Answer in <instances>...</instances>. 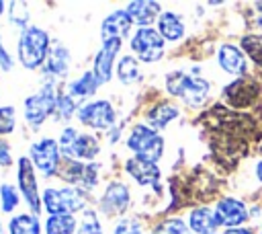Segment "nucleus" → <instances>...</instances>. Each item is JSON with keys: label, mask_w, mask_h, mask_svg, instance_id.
<instances>
[{"label": "nucleus", "mask_w": 262, "mask_h": 234, "mask_svg": "<svg viewBox=\"0 0 262 234\" xmlns=\"http://www.w3.org/2000/svg\"><path fill=\"white\" fill-rule=\"evenodd\" d=\"M178 109L174 107V105H170V103H158V105H154V107H149L147 111H145V119H147V125L151 127V129H164L172 119H176L178 117Z\"/></svg>", "instance_id": "6ab92c4d"}, {"label": "nucleus", "mask_w": 262, "mask_h": 234, "mask_svg": "<svg viewBox=\"0 0 262 234\" xmlns=\"http://www.w3.org/2000/svg\"><path fill=\"white\" fill-rule=\"evenodd\" d=\"M78 121L90 129H100V131H111L115 127L117 121V111L113 107L111 101L106 99H96V101H88L84 103L78 113H76Z\"/></svg>", "instance_id": "0eeeda50"}, {"label": "nucleus", "mask_w": 262, "mask_h": 234, "mask_svg": "<svg viewBox=\"0 0 262 234\" xmlns=\"http://www.w3.org/2000/svg\"><path fill=\"white\" fill-rule=\"evenodd\" d=\"M154 234H190V228H188L182 220L170 218V220L160 222V224L154 228Z\"/></svg>", "instance_id": "473e14b6"}, {"label": "nucleus", "mask_w": 262, "mask_h": 234, "mask_svg": "<svg viewBox=\"0 0 262 234\" xmlns=\"http://www.w3.org/2000/svg\"><path fill=\"white\" fill-rule=\"evenodd\" d=\"M125 10L133 18V23L139 27H149L162 14V6L158 2H151V0H133L127 4Z\"/></svg>", "instance_id": "f3484780"}, {"label": "nucleus", "mask_w": 262, "mask_h": 234, "mask_svg": "<svg viewBox=\"0 0 262 234\" xmlns=\"http://www.w3.org/2000/svg\"><path fill=\"white\" fill-rule=\"evenodd\" d=\"M4 12H8V10H6V2H2V0H0V16H2Z\"/></svg>", "instance_id": "a19ab883"}, {"label": "nucleus", "mask_w": 262, "mask_h": 234, "mask_svg": "<svg viewBox=\"0 0 262 234\" xmlns=\"http://www.w3.org/2000/svg\"><path fill=\"white\" fill-rule=\"evenodd\" d=\"M121 47H123V39H111V41H104L100 45V49L96 51L94 62H92V72H94V76H96L100 86L106 84L113 78L115 60H117Z\"/></svg>", "instance_id": "9b49d317"}, {"label": "nucleus", "mask_w": 262, "mask_h": 234, "mask_svg": "<svg viewBox=\"0 0 262 234\" xmlns=\"http://www.w3.org/2000/svg\"><path fill=\"white\" fill-rule=\"evenodd\" d=\"M8 234H41V222L35 213H16L8 222Z\"/></svg>", "instance_id": "393cba45"}, {"label": "nucleus", "mask_w": 262, "mask_h": 234, "mask_svg": "<svg viewBox=\"0 0 262 234\" xmlns=\"http://www.w3.org/2000/svg\"><path fill=\"white\" fill-rule=\"evenodd\" d=\"M45 234H76L78 220L70 213L63 216H47L45 220Z\"/></svg>", "instance_id": "bb28decb"}, {"label": "nucleus", "mask_w": 262, "mask_h": 234, "mask_svg": "<svg viewBox=\"0 0 262 234\" xmlns=\"http://www.w3.org/2000/svg\"><path fill=\"white\" fill-rule=\"evenodd\" d=\"M14 127H16V113H14V107H10V105L0 107V135L12 133Z\"/></svg>", "instance_id": "f704fd0d"}, {"label": "nucleus", "mask_w": 262, "mask_h": 234, "mask_svg": "<svg viewBox=\"0 0 262 234\" xmlns=\"http://www.w3.org/2000/svg\"><path fill=\"white\" fill-rule=\"evenodd\" d=\"M242 47L248 51V55L258 64L262 66V37L260 35H248L242 39Z\"/></svg>", "instance_id": "72a5a7b5"}, {"label": "nucleus", "mask_w": 262, "mask_h": 234, "mask_svg": "<svg viewBox=\"0 0 262 234\" xmlns=\"http://www.w3.org/2000/svg\"><path fill=\"white\" fill-rule=\"evenodd\" d=\"M254 23L262 29V2H256L254 4Z\"/></svg>", "instance_id": "58836bf2"}, {"label": "nucleus", "mask_w": 262, "mask_h": 234, "mask_svg": "<svg viewBox=\"0 0 262 234\" xmlns=\"http://www.w3.org/2000/svg\"><path fill=\"white\" fill-rule=\"evenodd\" d=\"M127 148L133 152V156H141L158 164V160L164 154V138L149 125L137 123L131 127L127 135Z\"/></svg>", "instance_id": "39448f33"}, {"label": "nucleus", "mask_w": 262, "mask_h": 234, "mask_svg": "<svg viewBox=\"0 0 262 234\" xmlns=\"http://www.w3.org/2000/svg\"><path fill=\"white\" fill-rule=\"evenodd\" d=\"M55 107H57L55 84H53V80L47 78L35 94L25 99V107H23L25 121L29 123V127L39 129L49 115H55Z\"/></svg>", "instance_id": "7ed1b4c3"}, {"label": "nucleus", "mask_w": 262, "mask_h": 234, "mask_svg": "<svg viewBox=\"0 0 262 234\" xmlns=\"http://www.w3.org/2000/svg\"><path fill=\"white\" fill-rule=\"evenodd\" d=\"M18 193L20 191L14 185L2 183L0 185V209L6 211V213L14 211V207H18V203H20V195Z\"/></svg>", "instance_id": "c756f323"}, {"label": "nucleus", "mask_w": 262, "mask_h": 234, "mask_svg": "<svg viewBox=\"0 0 262 234\" xmlns=\"http://www.w3.org/2000/svg\"><path fill=\"white\" fill-rule=\"evenodd\" d=\"M29 158L33 166L43 174V177H57V168L61 162V150L57 140L53 138H41L31 144L29 148Z\"/></svg>", "instance_id": "6e6552de"}, {"label": "nucleus", "mask_w": 262, "mask_h": 234, "mask_svg": "<svg viewBox=\"0 0 262 234\" xmlns=\"http://www.w3.org/2000/svg\"><path fill=\"white\" fill-rule=\"evenodd\" d=\"M16 187H18L23 199L27 201L31 213L39 216L41 209H43V203H41V193H39V187H37L35 166H33L29 156H20L16 160Z\"/></svg>", "instance_id": "1a4fd4ad"}, {"label": "nucleus", "mask_w": 262, "mask_h": 234, "mask_svg": "<svg viewBox=\"0 0 262 234\" xmlns=\"http://www.w3.org/2000/svg\"><path fill=\"white\" fill-rule=\"evenodd\" d=\"M129 201H131V193H129V187L121 181H111L102 193V197L98 199V211H102L104 216L108 218H115V216H123L129 207Z\"/></svg>", "instance_id": "9d476101"}, {"label": "nucleus", "mask_w": 262, "mask_h": 234, "mask_svg": "<svg viewBox=\"0 0 262 234\" xmlns=\"http://www.w3.org/2000/svg\"><path fill=\"white\" fill-rule=\"evenodd\" d=\"M125 170L127 174L143 187H156L158 189V181H160V168L156 162L145 160L141 156H131L125 160Z\"/></svg>", "instance_id": "4468645a"}, {"label": "nucleus", "mask_w": 262, "mask_h": 234, "mask_svg": "<svg viewBox=\"0 0 262 234\" xmlns=\"http://www.w3.org/2000/svg\"><path fill=\"white\" fill-rule=\"evenodd\" d=\"M166 90L172 96L182 99L190 107H199L205 103L209 94V82L199 76H190L184 72H170L166 76Z\"/></svg>", "instance_id": "20e7f679"}, {"label": "nucleus", "mask_w": 262, "mask_h": 234, "mask_svg": "<svg viewBox=\"0 0 262 234\" xmlns=\"http://www.w3.org/2000/svg\"><path fill=\"white\" fill-rule=\"evenodd\" d=\"M100 154V142L92 133H80L74 148H72V158L82 160V162H94V158Z\"/></svg>", "instance_id": "aec40b11"}, {"label": "nucleus", "mask_w": 262, "mask_h": 234, "mask_svg": "<svg viewBox=\"0 0 262 234\" xmlns=\"http://www.w3.org/2000/svg\"><path fill=\"white\" fill-rule=\"evenodd\" d=\"M84 172H86V164L76 158H61L59 168H57V177L68 187H82Z\"/></svg>", "instance_id": "4be33fe9"}, {"label": "nucleus", "mask_w": 262, "mask_h": 234, "mask_svg": "<svg viewBox=\"0 0 262 234\" xmlns=\"http://www.w3.org/2000/svg\"><path fill=\"white\" fill-rule=\"evenodd\" d=\"M29 16H31V12H29L27 2H10L8 4V18L20 31H25L29 27Z\"/></svg>", "instance_id": "7c9ffc66"}, {"label": "nucleus", "mask_w": 262, "mask_h": 234, "mask_svg": "<svg viewBox=\"0 0 262 234\" xmlns=\"http://www.w3.org/2000/svg\"><path fill=\"white\" fill-rule=\"evenodd\" d=\"M76 234H104L102 232V224L98 220V213L94 209H84L80 220H78V230Z\"/></svg>", "instance_id": "cd10ccee"}, {"label": "nucleus", "mask_w": 262, "mask_h": 234, "mask_svg": "<svg viewBox=\"0 0 262 234\" xmlns=\"http://www.w3.org/2000/svg\"><path fill=\"white\" fill-rule=\"evenodd\" d=\"M117 78L123 84H135L141 80V70H139V62L135 55H123L117 60Z\"/></svg>", "instance_id": "a878e982"}, {"label": "nucleus", "mask_w": 262, "mask_h": 234, "mask_svg": "<svg viewBox=\"0 0 262 234\" xmlns=\"http://www.w3.org/2000/svg\"><path fill=\"white\" fill-rule=\"evenodd\" d=\"M78 105L76 101L68 94V92H57V107H55V119L59 121H70L76 113H78Z\"/></svg>", "instance_id": "c85d7f7f"}, {"label": "nucleus", "mask_w": 262, "mask_h": 234, "mask_svg": "<svg viewBox=\"0 0 262 234\" xmlns=\"http://www.w3.org/2000/svg\"><path fill=\"white\" fill-rule=\"evenodd\" d=\"M219 66L229 72V74H242L246 70V60H244V53L242 49H237L235 45H229V43H223L219 47Z\"/></svg>", "instance_id": "412c9836"}, {"label": "nucleus", "mask_w": 262, "mask_h": 234, "mask_svg": "<svg viewBox=\"0 0 262 234\" xmlns=\"http://www.w3.org/2000/svg\"><path fill=\"white\" fill-rule=\"evenodd\" d=\"M258 92H260L258 82H256L254 78H248V76H244V78L231 82V84L223 90L227 103H229L231 107H235V109H246V107L254 105Z\"/></svg>", "instance_id": "f8f14e48"}, {"label": "nucleus", "mask_w": 262, "mask_h": 234, "mask_svg": "<svg viewBox=\"0 0 262 234\" xmlns=\"http://www.w3.org/2000/svg\"><path fill=\"white\" fill-rule=\"evenodd\" d=\"M113 234H143V230H141V224H139L137 220L125 218V220H119V222L115 224Z\"/></svg>", "instance_id": "c9c22d12"}, {"label": "nucleus", "mask_w": 262, "mask_h": 234, "mask_svg": "<svg viewBox=\"0 0 262 234\" xmlns=\"http://www.w3.org/2000/svg\"><path fill=\"white\" fill-rule=\"evenodd\" d=\"M86 193L80 187H47L41 193V203L47 216H63V213H78L88 209L86 207Z\"/></svg>", "instance_id": "f03ea898"}, {"label": "nucleus", "mask_w": 262, "mask_h": 234, "mask_svg": "<svg viewBox=\"0 0 262 234\" xmlns=\"http://www.w3.org/2000/svg\"><path fill=\"white\" fill-rule=\"evenodd\" d=\"M258 179L262 181V162H258Z\"/></svg>", "instance_id": "79ce46f5"}, {"label": "nucleus", "mask_w": 262, "mask_h": 234, "mask_svg": "<svg viewBox=\"0 0 262 234\" xmlns=\"http://www.w3.org/2000/svg\"><path fill=\"white\" fill-rule=\"evenodd\" d=\"M158 33L166 39V41H178L184 35V23L176 12L164 10L158 18Z\"/></svg>", "instance_id": "5701e85b"}, {"label": "nucleus", "mask_w": 262, "mask_h": 234, "mask_svg": "<svg viewBox=\"0 0 262 234\" xmlns=\"http://www.w3.org/2000/svg\"><path fill=\"white\" fill-rule=\"evenodd\" d=\"M98 88H100V84H98V80H96L94 72H92V70H88V72H84L82 76H78L76 80H72V82L68 84L66 92H68L74 101H84V99L94 96Z\"/></svg>", "instance_id": "a211bd4d"}, {"label": "nucleus", "mask_w": 262, "mask_h": 234, "mask_svg": "<svg viewBox=\"0 0 262 234\" xmlns=\"http://www.w3.org/2000/svg\"><path fill=\"white\" fill-rule=\"evenodd\" d=\"M51 49V37L39 25H29L18 35L16 55L25 70H43Z\"/></svg>", "instance_id": "f257e3e1"}, {"label": "nucleus", "mask_w": 262, "mask_h": 234, "mask_svg": "<svg viewBox=\"0 0 262 234\" xmlns=\"http://www.w3.org/2000/svg\"><path fill=\"white\" fill-rule=\"evenodd\" d=\"M70 60H72L70 49L66 45H61L59 41H53L51 49H49V55H47V62L43 66L45 78H49V80L66 78L68 72H70Z\"/></svg>", "instance_id": "2eb2a0df"}, {"label": "nucleus", "mask_w": 262, "mask_h": 234, "mask_svg": "<svg viewBox=\"0 0 262 234\" xmlns=\"http://www.w3.org/2000/svg\"><path fill=\"white\" fill-rule=\"evenodd\" d=\"M219 224H217L215 211L209 209V207H196L188 216V228L196 234H213V230Z\"/></svg>", "instance_id": "b1692460"}, {"label": "nucleus", "mask_w": 262, "mask_h": 234, "mask_svg": "<svg viewBox=\"0 0 262 234\" xmlns=\"http://www.w3.org/2000/svg\"><path fill=\"white\" fill-rule=\"evenodd\" d=\"M78 135H80V131H78L76 127H72V125H66V127L61 129L59 140H57L59 150H61V158H72V148H74Z\"/></svg>", "instance_id": "2f4dec72"}, {"label": "nucleus", "mask_w": 262, "mask_h": 234, "mask_svg": "<svg viewBox=\"0 0 262 234\" xmlns=\"http://www.w3.org/2000/svg\"><path fill=\"white\" fill-rule=\"evenodd\" d=\"M12 68H14V60L8 53V49H6V45H4V41L0 37V70L2 72H10Z\"/></svg>", "instance_id": "e433bc0d"}, {"label": "nucleus", "mask_w": 262, "mask_h": 234, "mask_svg": "<svg viewBox=\"0 0 262 234\" xmlns=\"http://www.w3.org/2000/svg\"><path fill=\"white\" fill-rule=\"evenodd\" d=\"M166 39L158 33V29L154 27H137V31L131 35V51L135 53L137 60L145 62V64H154L158 60H162L164 49H166Z\"/></svg>", "instance_id": "423d86ee"}, {"label": "nucleus", "mask_w": 262, "mask_h": 234, "mask_svg": "<svg viewBox=\"0 0 262 234\" xmlns=\"http://www.w3.org/2000/svg\"><path fill=\"white\" fill-rule=\"evenodd\" d=\"M215 218H217V224L219 226H237V224H242L248 218V211H246V207H244L242 201L231 199V197H225V199H221L217 203Z\"/></svg>", "instance_id": "dca6fc26"}, {"label": "nucleus", "mask_w": 262, "mask_h": 234, "mask_svg": "<svg viewBox=\"0 0 262 234\" xmlns=\"http://www.w3.org/2000/svg\"><path fill=\"white\" fill-rule=\"evenodd\" d=\"M225 234H252V230H246V228H233V230H227Z\"/></svg>", "instance_id": "ea45409f"}, {"label": "nucleus", "mask_w": 262, "mask_h": 234, "mask_svg": "<svg viewBox=\"0 0 262 234\" xmlns=\"http://www.w3.org/2000/svg\"><path fill=\"white\" fill-rule=\"evenodd\" d=\"M133 18L129 16V12L125 8H119V10H113L111 14H106L100 23V39L102 43L104 41H111V39H123L131 33V27H133Z\"/></svg>", "instance_id": "ddd939ff"}, {"label": "nucleus", "mask_w": 262, "mask_h": 234, "mask_svg": "<svg viewBox=\"0 0 262 234\" xmlns=\"http://www.w3.org/2000/svg\"><path fill=\"white\" fill-rule=\"evenodd\" d=\"M12 164V152H10V144L6 140H0V166L6 168Z\"/></svg>", "instance_id": "4c0bfd02"}, {"label": "nucleus", "mask_w": 262, "mask_h": 234, "mask_svg": "<svg viewBox=\"0 0 262 234\" xmlns=\"http://www.w3.org/2000/svg\"><path fill=\"white\" fill-rule=\"evenodd\" d=\"M0 234H2V224H0Z\"/></svg>", "instance_id": "37998d69"}]
</instances>
